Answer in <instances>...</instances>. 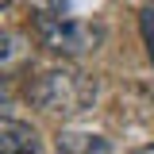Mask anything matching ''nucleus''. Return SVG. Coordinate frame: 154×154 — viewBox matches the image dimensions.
<instances>
[{"label": "nucleus", "mask_w": 154, "mask_h": 154, "mask_svg": "<svg viewBox=\"0 0 154 154\" xmlns=\"http://www.w3.org/2000/svg\"><path fill=\"white\" fill-rule=\"evenodd\" d=\"M35 12H58V16H81L89 19L104 8V0H31Z\"/></svg>", "instance_id": "6"}, {"label": "nucleus", "mask_w": 154, "mask_h": 154, "mask_svg": "<svg viewBox=\"0 0 154 154\" xmlns=\"http://www.w3.org/2000/svg\"><path fill=\"white\" fill-rule=\"evenodd\" d=\"M31 31H35L38 46H46L50 54H62V58H81L104 42L100 23L81 16H58V12H35Z\"/></svg>", "instance_id": "2"}, {"label": "nucleus", "mask_w": 154, "mask_h": 154, "mask_svg": "<svg viewBox=\"0 0 154 154\" xmlns=\"http://www.w3.org/2000/svg\"><path fill=\"white\" fill-rule=\"evenodd\" d=\"M143 35H146V50H150V58H154V8L143 12Z\"/></svg>", "instance_id": "7"}, {"label": "nucleus", "mask_w": 154, "mask_h": 154, "mask_svg": "<svg viewBox=\"0 0 154 154\" xmlns=\"http://www.w3.org/2000/svg\"><path fill=\"white\" fill-rule=\"evenodd\" d=\"M8 4H12V0H0V12H4V8H8Z\"/></svg>", "instance_id": "9"}, {"label": "nucleus", "mask_w": 154, "mask_h": 154, "mask_svg": "<svg viewBox=\"0 0 154 154\" xmlns=\"http://www.w3.org/2000/svg\"><path fill=\"white\" fill-rule=\"evenodd\" d=\"M4 108H8V93L0 89V112H4Z\"/></svg>", "instance_id": "8"}, {"label": "nucleus", "mask_w": 154, "mask_h": 154, "mask_svg": "<svg viewBox=\"0 0 154 154\" xmlns=\"http://www.w3.org/2000/svg\"><path fill=\"white\" fill-rule=\"evenodd\" d=\"M31 66V42L16 31H0V77H16Z\"/></svg>", "instance_id": "4"}, {"label": "nucleus", "mask_w": 154, "mask_h": 154, "mask_svg": "<svg viewBox=\"0 0 154 154\" xmlns=\"http://www.w3.org/2000/svg\"><path fill=\"white\" fill-rule=\"evenodd\" d=\"M58 150L66 154H108L112 143L100 135H85V131H62L58 135Z\"/></svg>", "instance_id": "5"}, {"label": "nucleus", "mask_w": 154, "mask_h": 154, "mask_svg": "<svg viewBox=\"0 0 154 154\" xmlns=\"http://www.w3.org/2000/svg\"><path fill=\"white\" fill-rule=\"evenodd\" d=\"M143 154H154V146H143Z\"/></svg>", "instance_id": "10"}, {"label": "nucleus", "mask_w": 154, "mask_h": 154, "mask_svg": "<svg viewBox=\"0 0 154 154\" xmlns=\"http://www.w3.org/2000/svg\"><path fill=\"white\" fill-rule=\"evenodd\" d=\"M27 100L50 116H81L96 100V81L77 69H46L27 85Z\"/></svg>", "instance_id": "1"}, {"label": "nucleus", "mask_w": 154, "mask_h": 154, "mask_svg": "<svg viewBox=\"0 0 154 154\" xmlns=\"http://www.w3.org/2000/svg\"><path fill=\"white\" fill-rule=\"evenodd\" d=\"M38 146L42 143H38V131L31 123L0 116V154H35Z\"/></svg>", "instance_id": "3"}]
</instances>
